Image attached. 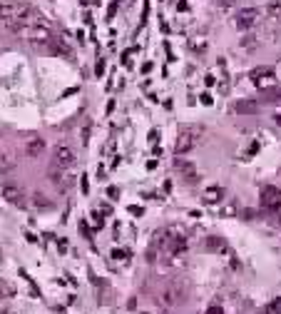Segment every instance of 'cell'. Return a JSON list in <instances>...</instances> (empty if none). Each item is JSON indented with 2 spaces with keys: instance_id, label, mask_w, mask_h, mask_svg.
Instances as JSON below:
<instances>
[{
  "instance_id": "obj_14",
  "label": "cell",
  "mask_w": 281,
  "mask_h": 314,
  "mask_svg": "<svg viewBox=\"0 0 281 314\" xmlns=\"http://www.w3.org/2000/svg\"><path fill=\"white\" fill-rule=\"evenodd\" d=\"M174 167L184 175V180H187V182H197V180H199V175H197L194 165H189L187 160H174Z\"/></svg>"
},
{
  "instance_id": "obj_1",
  "label": "cell",
  "mask_w": 281,
  "mask_h": 314,
  "mask_svg": "<svg viewBox=\"0 0 281 314\" xmlns=\"http://www.w3.org/2000/svg\"><path fill=\"white\" fill-rule=\"evenodd\" d=\"M202 127L199 125H182L179 127V135H177V145H174V152L182 157L187 152H192L197 145H199V137H202Z\"/></svg>"
},
{
  "instance_id": "obj_29",
  "label": "cell",
  "mask_w": 281,
  "mask_h": 314,
  "mask_svg": "<svg viewBox=\"0 0 281 314\" xmlns=\"http://www.w3.org/2000/svg\"><path fill=\"white\" fill-rule=\"evenodd\" d=\"M274 120H276V125H281V112H279V115L274 117Z\"/></svg>"
},
{
  "instance_id": "obj_3",
  "label": "cell",
  "mask_w": 281,
  "mask_h": 314,
  "mask_svg": "<svg viewBox=\"0 0 281 314\" xmlns=\"http://www.w3.org/2000/svg\"><path fill=\"white\" fill-rule=\"evenodd\" d=\"M25 35H28V40H30V43H35V45H48V43L53 40L50 28H48V25H43V23H35L32 28H28V30H25Z\"/></svg>"
},
{
  "instance_id": "obj_26",
  "label": "cell",
  "mask_w": 281,
  "mask_h": 314,
  "mask_svg": "<svg viewBox=\"0 0 281 314\" xmlns=\"http://www.w3.org/2000/svg\"><path fill=\"white\" fill-rule=\"evenodd\" d=\"M207 314H224V312H222V307H219V304H212V307L207 309Z\"/></svg>"
},
{
  "instance_id": "obj_13",
  "label": "cell",
  "mask_w": 281,
  "mask_h": 314,
  "mask_svg": "<svg viewBox=\"0 0 281 314\" xmlns=\"http://www.w3.org/2000/svg\"><path fill=\"white\" fill-rule=\"evenodd\" d=\"M259 102L256 100H239L236 105H234V112H239V115H256L259 112Z\"/></svg>"
},
{
  "instance_id": "obj_31",
  "label": "cell",
  "mask_w": 281,
  "mask_h": 314,
  "mask_svg": "<svg viewBox=\"0 0 281 314\" xmlns=\"http://www.w3.org/2000/svg\"><path fill=\"white\" fill-rule=\"evenodd\" d=\"M162 314H167V312H162Z\"/></svg>"
},
{
  "instance_id": "obj_6",
  "label": "cell",
  "mask_w": 281,
  "mask_h": 314,
  "mask_svg": "<svg viewBox=\"0 0 281 314\" xmlns=\"http://www.w3.org/2000/svg\"><path fill=\"white\" fill-rule=\"evenodd\" d=\"M252 77H254V83H256L261 90H269V88L276 85V75H274L271 67H256V70L252 72Z\"/></svg>"
},
{
  "instance_id": "obj_28",
  "label": "cell",
  "mask_w": 281,
  "mask_h": 314,
  "mask_svg": "<svg viewBox=\"0 0 281 314\" xmlns=\"http://www.w3.org/2000/svg\"><path fill=\"white\" fill-rule=\"evenodd\" d=\"M202 102H204V105H212V95L204 93V95H202Z\"/></svg>"
},
{
  "instance_id": "obj_23",
  "label": "cell",
  "mask_w": 281,
  "mask_h": 314,
  "mask_svg": "<svg viewBox=\"0 0 281 314\" xmlns=\"http://www.w3.org/2000/svg\"><path fill=\"white\" fill-rule=\"evenodd\" d=\"M13 167V160L8 155H0V170H10Z\"/></svg>"
},
{
  "instance_id": "obj_17",
  "label": "cell",
  "mask_w": 281,
  "mask_h": 314,
  "mask_svg": "<svg viewBox=\"0 0 281 314\" xmlns=\"http://www.w3.org/2000/svg\"><path fill=\"white\" fill-rule=\"evenodd\" d=\"M219 217H236V202H226V205H222Z\"/></svg>"
},
{
  "instance_id": "obj_7",
  "label": "cell",
  "mask_w": 281,
  "mask_h": 314,
  "mask_svg": "<svg viewBox=\"0 0 281 314\" xmlns=\"http://www.w3.org/2000/svg\"><path fill=\"white\" fill-rule=\"evenodd\" d=\"M259 18H261V10H256V8H244L242 13L236 15V28H239V30H247V28H252Z\"/></svg>"
},
{
  "instance_id": "obj_16",
  "label": "cell",
  "mask_w": 281,
  "mask_h": 314,
  "mask_svg": "<svg viewBox=\"0 0 281 314\" xmlns=\"http://www.w3.org/2000/svg\"><path fill=\"white\" fill-rule=\"evenodd\" d=\"M239 45H242L244 50H254V48L259 45V40H256V35H244V37H242V43H239Z\"/></svg>"
},
{
  "instance_id": "obj_27",
  "label": "cell",
  "mask_w": 281,
  "mask_h": 314,
  "mask_svg": "<svg viewBox=\"0 0 281 314\" xmlns=\"http://www.w3.org/2000/svg\"><path fill=\"white\" fill-rule=\"evenodd\" d=\"M95 70H97V75H102V72H105V60H100V63H97V67H95Z\"/></svg>"
},
{
  "instance_id": "obj_5",
  "label": "cell",
  "mask_w": 281,
  "mask_h": 314,
  "mask_svg": "<svg viewBox=\"0 0 281 314\" xmlns=\"http://www.w3.org/2000/svg\"><path fill=\"white\" fill-rule=\"evenodd\" d=\"M53 165H57V167H62V170L72 167V165H75V152H72V147L57 145L55 152H53Z\"/></svg>"
},
{
  "instance_id": "obj_12",
  "label": "cell",
  "mask_w": 281,
  "mask_h": 314,
  "mask_svg": "<svg viewBox=\"0 0 281 314\" xmlns=\"http://www.w3.org/2000/svg\"><path fill=\"white\" fill-rule=\"evenodd\" d=\"M204 250H207V252H217V254H222V252H226V242H224V237L209 234V237L204 240Z\"/></svg>"
},
{
  "instance_id": "obj_10",
  "label": "cell",
  "mask_w": 281,
  "mask_h": 314,
  "mask_svg": "<svg viewBox=\"0 0 281 314\" xmlns=\"http://www.w3.org/2000/svg\"><path fill=\"white\" fill-rule=\"evenodd\" d=\"M43 150H45L43 137H30V140L23 145V152H25L28 157H40V155H43Z\"/></svg>"
},
{
  "instance_id": "obj_20",
  "label": "cell",
  "mask_w": 281,
  "mask_h": 314,
  "mask_svg": "<svg viewBox=\"0 0 281 314\" xmlns=\"http://www.w3.org/2000/svg\"><path fill=\"white\" fill-rule=\"evenodd\" d=\"M35 207H37V210H43V207L48 210V207H53V202L45 197V194H40V192H37V194H35Z\"/></svg>"
},
{
  "instance_id": "obj_4",
  "label": "cell",
  "mask_w": 281,
  "mask_h": 314,
  "mask_svg": "<svg viewBox=\"0 0 281 314\" xmlns=\"http://www.w3.org/2000/svg\"><path fill=\"white\" fill-rule=\"evenodd\" d=\"M28 13H30V5L25 3H0V20H10V18L25 20Z\"/></svg>"
},
{
  "instance_id": "obj_11",
  "label": "cell",
  "mask_w": 281,
  "mask_h": 314,
  "mask_svg": "<svg viewBox=\"0 0 281 314\" xmlns=\"http://www.w3.org/2000/svg\"><path fill=\"white\" fill-rule=\"evenodd\" d=\"M48 48L53 50V53H57V55H65L67 60H72L75 55H72V50H70V45L62 40V37H53V40L48 43Z\"/></svg>"
},
{
  "instance_id": "obj_25",
  "label": "cell",
  "mask_w": 281,
  "mask_h": 314,
  "mask_svg": "<svg viewBox=\"0 0 281 314\" xmlns=\"http://www.w3.org/2000/svg\"><path fill=\"white\" fill-rule=\"evenodd\" d=\"M214 3H217L219 8H231V5H234V0H214Z\"/></svg>"
},
{
  "instance_id": "obj_15",
  "label": "cell",
  "mask_w": 281,
  "mask_h": 314,
  "mask_svg": "<svg viewBox=\"0 0 281 314\" xmlns=\"http://www.w3.org/2000/svg\"><path fill=\"white\" fill-rule=\"evenodd\" d=\"M222 197H224V189L217 187V185L204 189V202H207V205H217V202H222Z\"/></svg>"
},
{
  "instance_id": "obj_24",
  "label": "cell",
  "mask_w": 281,
  "mask_h": 314,
  "mask_svg": "<svg viewBox=\"0 0 281 314\" xmlns=\"http://www.w3.org/2000/svg\"><path fill=\"white\" fill-rule=\"evenodd\" d=\"M107 194H110V200H119V189H117V187H110Z\"/></svg>"
},
{
  "instance_id": "obj_9",
  "label": "cell",
  "mask_w": 281,
  "mask_h": 314,
  "mask_svg": "<svg viewBox=\"0 0 281 314\" xmlns=\"http://www.w3.org/2000/svg\"><path fill=\"white\" fill-rule=\"evenodd\" d=\"M159 299H162V304H167V307L179 304V302H182V287H177V284L165 287V289H162V294H159Z\"/></svg>"
},
{
  "instance_id": "obj_8",
  "label": "cell",
  "mask_w": 281,
  "mask_h": 314,
  "mask_svg": "<svg viewBox=\"0 0 281 314\" xmlns=\"http://www.w3.org/2000/svg\"><path fill=\"white\" fill-rule=\"evenodd\" d=\"M3 197H5L10 205H23V202H25V192H23L18 185L5 182V185H3Z\"/></svg>"
},
{
  "instance_id": "obj_30",
  "label": "cell",
  "mask_w": 281,
  "mask_h": 314,
  "mask_svg": "<svg viewBox=\"0 0 281 314\" xmlns=\"http://www.w3.org/2000/svg\"><path fill=\"white\" fill-rule=\"evenodd\" d=\"M279 8H281V3H279ZM279 15H281V13H279Z\"/></svg>"
},
{
  "instance_id": "obj_18",
  "label": "cell",
  "mask_w": 281,
  "mask_h": 314,
  "mask_svg": "<svg viewBox=\"0 0 281 314\" xmlns=\"http://www.w3.org/2000/svg\"><path fill=\"white\" fill-rule=\"evenodd\" d=\"M112 259L127 264V262H130V250H114V252H112Z\"/></svg>"
},
{
  "instance_id": "obj_22",
  "label": "cell",
  "mask_w": 281,
  "mask_h": 314,
  "mask_svg": "<svg viewBox=\"0 0 281 314\" xmlns=\"http://www.w3.org/2000/svg\"><path fill=\"white\" fill-rule=\"evenodd\" d=\"M0 294H5V297H13L15 294V287L10 282H0Z\"/></svg>"
},
{
  "instance_id": "obj_2",
  "label": "cell",
  "mask_w": 281,
  "mask_h": 314,
  "mask_svg": "<svg viewBox=\"0 0 281 314\" xmlns=\"http://www.w3.org/2000/svg\"><path fill=\"white\" fill-rule=\"evenodd\" d=\"M261 207L269 212H281V189L279 187H264L261 189Z\"/></svg>"
},
{
  "instance_id": "obj_21",
  "label": "cell",
  "mask_w": 281,
  "mask_h": 314,
  "mask_svg": "<svg viewBox=\"0 0 281 314\" xmlns=\"http://www.w3.org/2000/svg\"><path fill=\"white\" fill-rule=\"evenodd\" d=\"M189 45H192V50H204L207 48V40H204V37H202V40H199V37H192V40H189Z\"/></svg>"
},
{
  "instance_id": "obj_19",
  "label": "cell",
  "mask_w": 281,
  "mask_h": 314,
  "mask_svg": "<svg viewBox=\"0 0 281 314\" xmlns=\"http://www.w3.org/2000/svg\"><path fill=\"white\" fill-rule=\"evenodd\" d=\"M264 314H281V297L279 299H271L264 309Z\"/></svg>"
}]
</instances>
